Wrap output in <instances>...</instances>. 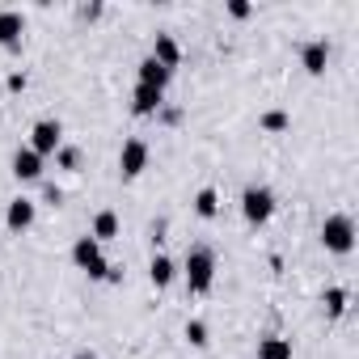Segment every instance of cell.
<instances>
[{
  "label": "cell",
  "mask_w": 359,
  "mask_h": 359,
  "mask_svg": "<svg viewBox=\"0 0 359 359\" xmlns=\"http://www.w3.org/2000/svg\"><path fill=\"white\" fill-rule=\"evenodd\" d=\"M13 173L22 177V182H34V177H43V156L34 148H18L13 152Z\"/></svg>",
  "instance_id": "ba28073f"
},
{
  "label": "cell",
  "mask_w": 359,
  "mask_h": 359,
  "mask_svg": "<svg viewBox=\"0 0 359 359\" xmlns=\"http://www.w3.org/2000/svg\"><path fill=\"white\" fill-rule=\"evenodd\" d=\"M5 224H9L13 233H26V229L34 224V203H30V199H13V203L5 208Z\"/></svg>",
  "instance_id": "9c48e42d"
},
{
  "label": "cell",
  "mask_w": 359,
  "mask_h": 359,
  "mask_svg": "<svg viewBox=\"0 0 359 359\" xmlns=\"http://www.w3.org/2000/svg\"><path fill=\"white\" fill-rule=\"evenodd\" d=\"M229 13H233V18H250V13H254V9H250V5H245V0H233V5H229Z\"/></svg>",
  "instance_id": "7402d4cb"
},
{
  "label": "cell",
  "mask_w": 359,
  "mask_h": 359,
  "mask_svg": "<svg viewBox=\"0 0 359 359\" xmlns=\"http://www.w3.org/2000/svg\"><path fill=\"white\" fill-rule=\"evenodd\" d=\"M118 169H123V177H140L148 169V144L144 140H127L123 152H118Z\"/></svg>",
  "instance_id": "8992f818"
},
{
  "label": "cell",
  "mask_w": 359,
  "mask_h": 359,
  "mask_svg": "<svg viewBox=\"0 0 359 359\" xmlns=\"http://www.w3.org/2000/svg\"><path fill=\"white\" fill-rule=\"evenodd\" d=\"M55 156H60V165H64V169H76V165H81V152H76V148H60Z\"/></svg>",
  "instance_id": "44dd1931"
},
{
  "label": "cell",
  "mask_w": 359,
  "mask_h": 359,
  "mask_svg": "<svg viewBox=\"0 0 359 359\" xmlns=\"http://www.w3.org/2000/svg\"><path fill=\"white\" fill-rule=\"evenodd\" d=\"M30 148H34L39 156L60 152V148H64V127H60L55 118H39V123H34V131H30Z\"/></svg>",
  "instance_id": "5b68a950"
},
{
  "label": "cell",
  "mask_w": 359,
  "mask_h": 359,
  "mask_svg": "<svg viewBox=\"0 0 359 359\" xmlns=\"http://www.w3.org/2000/svg\"><path fill=\"white\" fill-rule=\"evenodd\" d=\"M258 359H292V342L279 338V334H271V338L258 342Z\"/></svg>",
  "instance_id": "9a60e30c"
},
{
  "label": "cell",
  "mask_w": 359,
  "mask_h": 359,
  "mask_svg": "<svg viewBox=\"0 0 359 359\" xmlns=\"http://www.w3.org/2000/svg\"><path fill=\"white\" fill-rule=\"evenodd\" d=\"M321 300H325V313H330V317H342V313H346V292H342V287H325Z\"/></svg>",
  "instance_id": "ac0fdd59"
},
{
  "label": "cell",
  "mask_w": 359,
  "mask_h": 359,
  "mask_svg": "<svg viewBox=\"0 0 359 359\" xmlns=\"http://www.w3.org/2000/svg\"><path fill=\"white\" fill-rule=\"evenodd\" d=\"M173 275H177V271H173V262H169L165 254H156V258H152V266H148L152 287H169V283H173Z\"/></svg>",
  "instance_id": "2e32d148"
},
{
  "label": "cell",
  "mask_w": 359,
  "mask_h": 359,
  "mask_svg": "<svg viewBox=\"0 0 359 359\" xmlns=\"http://www.w3.org/2000/svg\"><path fill=\"white\" fill-rule=\"evenodd\" d=\"M161 106H165V93H161V89L135 85V93H131V110H135V114H156Z\"/></svg>",
  "instance_id": "8fae6325"
},
{
  "label": "cell",
  "mask_w": 359,
  "mask_h": 359,
  "mask_svg": "<svg viewBox=\"0 0 359 359\" xmlns=\"http://www.w3.org/2000/svg\"><path fill=\"white\" fill-rule=\"evenodd\" d=\"M287 123H292L287 110H266L262 114V131H287Z\"/></svg>",
  "instance_id": "d6986e66"
},
{
  "label": "cell",
  "mask_w": 359,
  "mask_h": 359,
  "mask_svg": "<svg viewBox=\"0 0 359 359\" xmlns=\"http://www.w3.org/2000/svg\"><path fill=\"white\" fill-rule=\"evenodd\" d=\"M26 34V18L18 9H0V47H18Z\"/></svg>",
  "instance_id": "52a82bcc"
},
{
  "label": "cell",
  "mask_w": 359,
  "mask_h": 359,
  "mask_svg": "<svg viewBox=\"0 0 359 359\" xmlns=\"http://www.w3.org/2000/svg\"><path fill=\"white\" fill-rule=\"evenodd\" d=\"M300 64H304V72L309 76H321L325 72V64H330V47L317 39V43H309L304 51H300Z\"/></svg>",
  "instance_id": "30bf717a"
},
{
  "label": "cell",
  "mask_w": 359,
  "mask_h": 359,
  "mask_svg": "<svg viewBox=\"0 0 359 359\" xmlns=\"http://www.w3.org/2000/svg\"><path fill=\"white\" fill-rule=\"evenodd\" d=\"M152 60L161 64V68H177V64H182V51H177V43L169 39V34H156V43H152Z\"/></svg>",
  "instance_id": "7c38bea8"
},
{
  "label": "cell",
  "mask_w": 359,
  "mask_h": 359,
  "mask_svg": "<svg viewBox=\"0 0 359 359\" xmlns=\"http://www.w3.org/2000/svg\"><path fill=\"white\" fill-rule=\"evenodd\" d=\"M89 237H93L97 245H102V241H114V237H118V216H114V212H97V216H93V233H89Z\"/></svg>",
  "instance_id": "5bb4252c"
},
{
  "label": "cell",
  "mask_w": 359,
  "mask_h": 359,
  "mask_svg": "<svg viewBox=\"0 0 359 359\" xmlns=\"http://www.w3.org/2000/svg\"><path fill=\"white\" fill-rule=\"evenodd\" d=\"M321 245H325L330 254H351V245H355V220H351V216H325V224H321Z\"/></svg>",
  "instance_id": "277c9868"
},
{
  "label": "cell",
  "mask_w": 359,
  "mask_h": 359,
  "mask_svg": "<svg viewBox=\"0 0 359 359\" xmlns=\"http://www.w3.org/2000/svg\"><path fill=\"white\" fill-rule=\"evenodd\" d=\"M187 338H191V346H208V325L203 321H187Z\"/></svg>",
  "instance_id": "ffe728a7"
},
{
  "label": "cell",
  "mask_w": 359,
  "mask_h": 359,
  "mask_svg": "<svg viewBox=\"0 0 359 359\" xmlns=\"http://www.w3.org/2000/svg\"><path fill=\"white\" fill-rule=\"evenodd\" d=\"M212 283H216V254L208 245H195L187 254V287L195 296H203V292H212Z\"/></svg>",
  "instance_id": "6da1fadb"
},
{
  "label": "cell",
  "mask_w": 359,
  "mask_h": 359,
  "mask_svg": "<svg viewBox=\"0 0 359 359\" xmlns=\"http://www.w3.org/2000/svg\"><path fill=\"white\" fill-rule=\"evenodd\" d=\"M169 76H173V72H169V68H161L152 55H148V60H140V85H148V89H161V93H165Z\"/></svg>",
  "instance_id": "4fadbf2b"
},
{
  "label": "cell",
  "mask_w": 359,
  "mask_h": 359,
  "mask_svg": "<svg viewBox=\"0 0 359 359\" xmlns=\"http://www.w3.org/2000/svg\"><path fill=\"white\" fill-rule=\"evenodd\" d=\"M9 89H13V93H18V89H26V76H22V72H13V76H9Z\"/></svg>",
  "instance_id": "603a6c76"
},
{
  "label": "cell",
  "mask_w": 359,
  "mask_h": 359,
  "mask_svg": "<svg viewBox=\"0 0 359 359\" xmlns=\"http://www.w3.org/2000/svg\"><path fill=\"white\" fill-rule=\"evenodd\" d=\"M76 359H97V355H93V351H81V355H76Z\"/></svg>",
  "instance_id": "cb8c5ba5"
},
{
  "label": "cell",
  "mask_w": 359,
  "mask_h": 359,
  "mask_svg": "<svg viewBox=\"0 0 359 359\" xmlns=\"http://www.w3.org/2000/svg\"><path fill=\"white\" fill-rule=\"evenodd\" d=\"M72 262L89 275V279H114V271H110V262L102 258V245L85 233V237H76V245H72Z\"/></svg>",
  "instance_id": "7a4b0ae2"
},
{
  "label": "cell",
  "mask_w": 359,
  "mask_h": 359,
  "mask_svg": "<svg viewBox=\"0 0 359 359\" xmlns=\"http://www.w3.org/2000/svg\"><path fill=\"white\" fill-rule=\"evenodd\" d=\"M195 212H199V216H203V220H212V216H216V212H220V195H216V191H212V187H203V191H199V195H195Z\"/></svg>",
  "instance_id": "e0dca14e"
},
{
  "label": "cell",
  "mask_w": 359,
  "mask_h": 359,
  "mask_svg": "<svg viewBox=\"0 0 359 359\" xmlns=\"http://www.w3.org/2000/svg\"><path fill=\"white\" fill-rule=\"evenodd\" d=\"M241 216L250 224H266L275 216V191L271 187H245L241 191Z\"/></svg>",
  "instance_id": "3957f363"
}]
</instances>
